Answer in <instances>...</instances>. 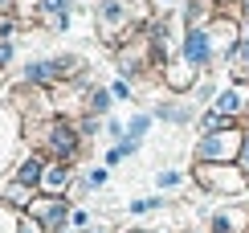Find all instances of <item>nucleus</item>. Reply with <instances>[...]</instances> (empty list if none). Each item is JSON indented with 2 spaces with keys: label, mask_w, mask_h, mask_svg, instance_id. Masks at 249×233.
Segmentation results:
<instances>
[{
  "label": "nucleus",
  "mask_w": 249,
  "mask_h": 233,
  "mask_svg": "<svg viewBox=\"0 0 249 233\" xmlns=\"http://www.w3.org/2000/svg\"><path fill=\"white\" fill-rule=\"evenodd\" d=\"M41 176H45V172H41V160H29L25 168H20V184H41Z\"/></svg>",
  "instance_id": "nucleus-7"
},
{
  "label": "nucleus",
  "mask_w": 249,
  "mask_h": 233,
  "mask_svg": "<svg viewBox=\"0 0 249 233\" xmlns=\"http://www.w3.org/2000/svg\"><path fill=\"white\" fill-rule=\"evenodd\" d=\"M155 184H160V188H176V184H180V172H160Z\"/></svg>",
  "instance_id": "nucleus-9"
},
{
  "label": "nucleus",
  "mask_w": 249,
  "mask_h": 233,
  "mask_svg": "<svg viewBox=\"0 0 249 233\" xmlns=\"http://www.w3.org/2000/svg\"><path fill=\"white\" fill-rule=\"evenodd\" d=\"M86 184H90V188H102V184H107V168H94V172H90V180H86Z\"/></svg>",
  "instance_id": "nucleus-10"
},
{
  "label": "nucleus",
  "mask_w": 249,
  "mask_h": 233,
  "mask_svg": "<svg viewBox=\"0 0 249 233\" xmlns=\"http://www.w3.org/2000/svg\"><path fill=\"white\" fill-rule=\"evenodd\" d=\"M53 152L57 155H74V131H70V127H57L53 131Z\"/></svg>",
  "instance_id": "nucleus-5"
},
{
  "label": "nucleus",
  "mask_w": 249,
  "mask_h": 233,
  "mask_svg": "<svg viewBox=\"0 0 249 233\" xmlns=\"http://www.w3.org/2000/svg\"><path fill=\"white\" fill-rule=\"evenodd\" d=\"M102 17L107 20H123V8L119 4H102Z\"/></svg>",
  "instance_id": "nucleus-12"
},
{
  "label": "nucleus",
  "mask_w": 249,
  "mask_h": 233,
  "mask_svg": "<svg viewBox=\"0 0 249 233\" xmlns=\"http://www.w3.org/2000/svg\"><path fill=\"white\" fill-rule=\"evenodd\" d=\"M131 209H135V213H151V209H155V200H135Z\"/></svg>",
  "instance_id": "nucleus-13"
},
{
  "label": "nucleus",
  "mask_w": 249,
  "mask_h": 233,
  "mask_svg": "<svg viewBox=\"0 0 249 233\" xmlns=\"http://www.w3.org/2000/svg\"><path fill=\"white\" fill-rule=\"evenodd\" d=\"M4 4H8V0H0V8H4Z\"/></svg>",
  "instance_id": "nucleus-17"
},
{
  "label": "nucleus",
  "mask_w": 249,
  "mask_h": 233,
  "mask_svg": "<svg viewBox=\"0 0 249 233\" xmlns=\"http://www.w3.org/2000/svg\"><path fill=\"white\" fill-rule=\"evenodd\" d=\"M20 233H41V229H33V225H20Z\"/></svg>",
  "instance_id": "nucleus-15"
},
{
  "label": "nucleus",
  "mask_w": 249,
  "mask_h": 233,
  "mask_svg": "<svg viewBox=\"0 0 249 233\" xmlns=\"http://www.w3.org/2000/svg\"><path fill=\"white\" fill-rule=\"evenodd\" d=\"M41 184H45L49 193H61V188L70 184V172H66V164H57V168H49V172L41 176Z\"/></svg>",
  "instance_id": "nucleus-4"
},
{
  "label": "nucleus",
  "mask_w": 249,
  "mask_h": 233,
  "mask_svg": "<svg viewBox=\"0 0 249 233\" xmlns=\"http://www.w3.org/2000/svg\"><path fill=\"white\" fill-rule=\"evenodd\" d=\"M237 152H241V135L237 131H216V135H209V139L196 147L200 160H233Z\"/></svg>",
  "instance_id": "nucleus-1"
},
{
  "label": "nucleus",
  "mask_w": 249,
  "mask_h": 233,
  "mask_svg": "<svg viewBox=\"0 0 249 233\" xmlns=\"http://www.w3.org/2000/svg\"><path fill=\"white\" fill-rule=\"evenodd\" d=\"M241 107V90H225L221 98H216V115H233Z\"/></svg>",
  "instance_id": "nucleus-6"
},
{
  "label": "nucleus",
  "mask_w": 249,
  "mask_h": 233,
  "mask_svg": "<svg viewBox=\"0 0 249 233\" xmlns=\"http://www.w3.org/2000/svg\"><path fill=\"white\" fill-rule=\"evenodd\" d=\"M147 127H151V119H147V115L131 119V139H143V135H147Z\"/></svg>",
  "instance_id": "nucleus-8"
},
{
  "label": "nucleus",
  "mask_w": 249,
  "mask_h": 233,
  "mask_svg": "<svg viewBox=\"0 0 249 233\" xmlns=\"http://www.w3.org/2000/svg\"><path fill=\"white\" fill-rule=\"evenodd\" d=\"M8 58H13V45H0V66H4Z\"/></svg>",
  "instance_id": "nucleus-14"
},
{
  "label": "nucleus",
  "mask_w": 249,
  "mask_h": 233,
  "mask_svg": "<svg viewBox=\"0 0 249 233\" xmlns=\"http://www.w3.org/2000/svg\"><path fill=\"white\" fill-rule=\"evenodd\" d=\"M33 213L41 217V225H45V229L66 225V205H61V200H37V205H33Z\"/></svg>",
  "instance_id": "nucleus-2"
},
{
  "label": "nucleus",
  "mask_w": 249,
  "mask_h": 233,
  "mask_svg": "<svg viewBox=\"0 0 249 233\" xmlns=\"http://www.w3.org/2000/svg\"><path fill=\"white\" fill-rule=\"evenodd\" d=\"M184 58H188V66H204V61H209V33H188Z\"/></svg>",
  "instance_id": "nucleus-3"
},
{
  "label": "nucleus",
  "mask_w": 249,
  "mask_h": 233,
  "mask_svg": "<svg viewBox=\"0 0 249 233\" xmlns=\"http://www.w3.org/2000/svg\"><path fill=\"white\" fill-rule=\"evenodd\" d=\"M90 102H94V111H107V107H110V94H102V90H94V98H90Z\"/></svg>",
  "instance_id": "nucleus-11"
},
{
  "label": "nucleus",
  "mask_w": 249,
  "mask_h": 233,
  "mask_svg": "<svg viewBox=\"0 0 249 233\" xmlns=\"http://www.w3.org/2000/svg\"><path fill=\"white\" fill-rule=\"evenodd\" d=\"M155 4H172V0H155Z\"/></svg>",
  "instance_id": "nucleus-16"
}]
</instances>
